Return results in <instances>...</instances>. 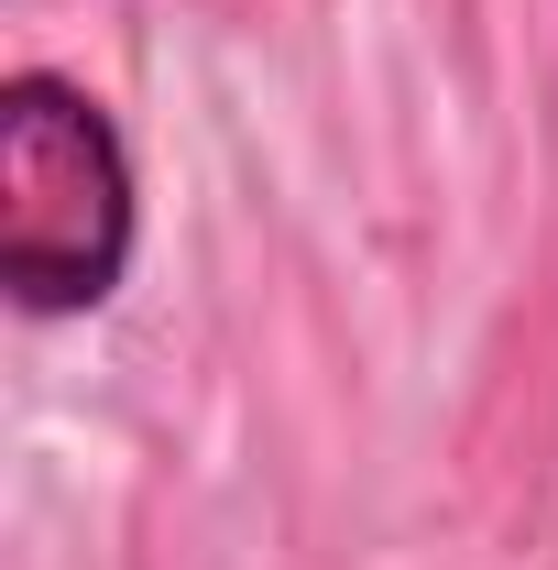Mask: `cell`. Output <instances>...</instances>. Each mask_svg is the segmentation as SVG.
<instances>
[{
    "label": "cell",
    "mask_w": 558,
    "mask_h": 570,
    "mask_svg": "<svg viewBox=\"0 0 558 570\" xmlns=\"http://www.w3.org/2000/svg\"><path fill=\"white\" fill-rule=\"evenodd\" d=\"M132 264V165L99 99L22 67L0 88V285L33 318L99 307Z\"/></svg>",
    "instance_id": "6da1fadb"
}]
</instances>
